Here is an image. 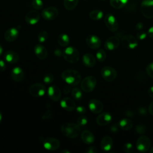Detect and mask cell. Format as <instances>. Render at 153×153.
<instances>
[{
    "mask_svg": "<svg viewBox=\"0 0 153 153\" xmlns=\"http://www.w3.org/2000/svg\"><path fill=\"white\" fill-rule=\"evenodd\" d=\"M61 77L66 83L71 86L77 85L81 79L80 73L75 69H66L61 74Z\"/></svg>",
    "mask_w": 153,
    "mask_h": 153,
    "instance_id": "cell-1",
    "label": "cell"
},
{
    "mask_svg": "<svg viewBox=\"0 0 153 153\" xmlns=\"http://www.w3.org/2000/svg\"><path fill=\"white\" fill-rule=\"evenodd\" d=\"M60 130L64 136L71 139L76 137L81 131L79 125L71 123H66L63 124L61 126Z\"/></svg>",
    "mask_w": 153,
    "mask_h": 153,
    "instance_id": "cell-2",
    "label": "cell"
},
{
    "mask_svg": "<svg viewBox=\"0 0 153 153\" xmlns=\"http://www.w3.org/2000/svg\"><path fill=\"white\" fill-rule=\"evenodd\" d=\"M63 56L64 59L68 62L75 63L79 59V53L75 47H68L64 50Z\"/></svg>",
    "mask_w": 153,
    "mask_h": 153,
    "instance_id": "cell-3",
    "label": "cell"
},
{
    "mask_svg": "<svg viewBox=\"0 0 153 153\" xmlns=\"http://www.w3.org/2000/svg\"><path fill=\"white\" fill-rule=\"evenodd\" d=\"M97 83L96 78L92 75H89L85 77L81 82V87L82 91L86 93H89L92 91Z\"/></svg>",
    "mask_w": 153,
    "mask_h": 153,
    "instance_id": "cell-4",
    "label": "cell"
},
{
    "mask_svg": "<svg viewBox=\"0 0 153 153\" xmlns=\"http://www.w3.org/2000/svg\"><path fill=\"white\" fill-rule=\"evenodd\" d=\"M140 9L145 18L152 19L153 17V0H143Z\"/></svg>",
    "mask_w": 153,
    "mask_h": 153,
    "instance_id": "cell-5",
    "label": "cell"
},
{
    "mask_svg": "<svg viewBox=\"0 0 153 153\" xmlns=\"http://www.w3.org/2000/svg\"><path fill=\"white\" fill-rule=\"evenodd\" d=\"M151 145L150 139L144 135L140 136L136 141V148L140 152H145L149 150Z\"/></svg>",
    "mask_w": 153,
    "mask_h": 153,
    "instance_id": "cell-6",
    "label": "cell"
},
{
    "mask_svg": "<svg viewBox=\"0 0 153 153\" xmlns=\"http://www.w3.org/2000/svg\"><path fill=\"white\" fill-rule=\"evenodd\" d=\"M102 78L108 82L113 81L117 76V71L111 66H105L100 72Z\"/></svg>",
    "mask_w": 153,
    "mask_h": 153,
    "instance_id": "cell-7",
    "label": "cell"
},
{
    "mask_svg": "<svg viewBox=\"0 0 153 153\" xmlns=\"http://www.w3.org/2000/svg\"><path fill=\"white\" fill-rule=\"evenodd\" d=\"M29 91L33 97H42L46 93V87L41 83H35L30 86Z\"/></svg>",
    "mask_w": 153,
    "mask_h": 153,
    "instance_id": "cell-8",
    "label": "cell"
},
{
    "mask_svg": "<svg viewBox=\"0 0 153 153\" xmlns=\"http://www.w3.org/2000/svg\"><path fill=\"white\" fill-rule=\"evenodd\" d=\"M59 14L58 9L53 6H50L44 8L41 12V16L46 20H54Z\"/></svg>",
    "mask_w": 153,
    "mask_h": 153,
    "instance_id": "cell-9",
    "label": "cell"
},
{
    "mask_svg": "<svg viewBox=\"0 0 153 153\" xmlns=\"http://www.w3.org/2000/svg\"><path fill=\"white\" fill-rule=\"evenodd\" d=\"M104 22L107 28L111 32H115L118 29V23L115 17L110 13L106 14L104 18Z\"/></svg>",
    "mask_w": 153,
    "mask_h": 153,
    "instance_id": "cell-10",
    "label": "cell"
},
{
    "mask_svg": "<svg viewBox=\"0 0 153 153\" xmlns=\"http://www.w3.org/2000/svg\"><path fill=\"white\" fill-rule=\"evenodd\" d=\"M121 43L125 48L128 49H134L138 45L137 38L130 34H127L122 38Z\"/></svg>",
    "mask_w": 153,
    "mask_h": 153,
    "instance_id": "cell-11",
    "label": "cell"
},
{
    "mask_svg": "<svg viewBox=\"0 0 153 153\" xmlns=\"http://www.w3.org/2000/svg\"><path fill=\"white\" fill-rule=\"evenodd\" d=\"M60 143L58 139L54 137H47L43 141V146L47 150L53 151L59 149Z\"/></svg>",
    "mask_w": 153,
    "mask_h": 153,
    "instance_id": "cell-12",
    "label": "cell"
},
{
    "mask_svg": "<svg viewBox=\"0 0 153 153\" xmlns=\"http://www.w3.org/2000/svg\"><path fill=\"white\" fill-rule=\"evenodd\" d=\"M26 22L30 25L36 24L40 19V14L36 10H30L25 16Z\"/></svg>",
    "mask_w": 153,
    "mask_h": 153,
    "instance_id": "cell-13",
    "label": "cell"
},
{
    "mask_svg": "<svg viewBox=\"0 0 153 153\" xmlns=\"http://www.w3.org/2000/svg\"><path fill=\"white\" fill-rule=\"evenodd\" d=\"M47 94L50 99L57 102L61 98V91L60 88L56 85H51L48 88Z\"/></svg>",
    "mask_w": 153,
    "mask_h": 153,
    "instance_id": "cell-14",
    "label": "cell"
},
{
    "mask_svg": "<svg viewBox=\"0 0 153 153\" xmlns=\"http://www.w3.org/2000/svg\"><path fill=\"white\" fill-rule=\"evenodd\" d=\"M120 45V39L118 37L113 36L106 39L104 44V47L107 50H114L117 49Z\"/></svg>",
    "mask_w": 153,
    "mask_h": 153,
    "instance_id": "cell-15",
    "label": "cell"
},
{
    "mask_svg": "<svg viewBox=\"0 0 153 153\" xmlns=\"http://www.w3.org/2000/svg\"><path fill=\"white\" fill-rule=\"evenodd\" d=\"M86 44L91 49H97L101 45V40L94 35H89L86 38Z\"/></svg>",
    "mask_w": 153,
    "mask_h": 153,
    "instance_id": "cell-16",
    "label": "cell"
},
{
    "mask_svg": "<svg viewBox=\"0 0 153 153\" xmlns=\"http://www.w3.org/2000/svg\"><path fill=\"white\" fill-rule=\"evenodd\" d=\"M88 108L93 113L99 114L103 111V105L100 100L93 99L88 102Z\"/></svg>",
    "mask_w": 153,
    "mask_h": 153,
    "instance_id": "cell-17",
    "label": "cell"
},
{
    "mask_svg": "<svg viewBox=\"0 0 153 153\" xmlns=\"http://www.w3.org/2000/svg\"><path fill=\"white\" fill-rule=\"evenodd\" d=\"M11 76L13 81L15 82H21L23 80L25 74L22 68L19 66H16L11 70Z\"/></svg>",
    "mask_w": 153,
    "mask_h": 153,
    "instance_id": "cell-18",
    "label": "cell"
},
{
    "mask_svg": "<svg viewBox=\"0 0 153 153\" xmlns=\"http://www.w3.org/2000/svg\"><path fill=\"white\" fill-rule=\"evenodd\" d=\"M34 53L36 56L40 60H45L48 56V52L45 47L41 44H37L34 47Z\"/></svg>",
    "mask_w": 153,
    "mask_h": 153,
    "instance_id": "cell-19",
    "label": "cell"
},
{
    "mask_svg": "<svg viewBox=\"0 0 153 153\" xmlns=\"http://www.w3.org/2000/svg\"><path fill=\"white\" fill-rule=\"evenodd\" d=\"M112 120V116L109 112H105L99 114L96 120V123L100 126H104L110 123Z\"/></svg>",
    "mask_w": 153,
    "mask_h": 153,
    "instance_id": "cell-20",
    "label": "cell"
},
{
    "mask_svg": "<svg viewBox=\"0 0 153 153\" xmlns=\"http://www.w3.org/2000/svg\"><path fill=\"white\" fill-rule=\"evenodd\" d=\"M19 30L16 27H11L7 29L4 35V39L6 41L13 42L17 39L19 36Z\"/></svg>",
    "mask_w": 153,
    "mask_h": 153,
    "instance_id": "cell-21",
    "label": "cell"
},
{
    "mask_svg": "<svg viewBox=\"0 0 153 153\" xmlns=\"http://www.w3.org/2000/svg\"><path fill=\"white\" fill-rule=\"evenodd\" d=\"M61 107L67 111H72L76 108L75 102L74 100L70 97H65L60 101Z\"/></svg>",
    "mask_w": 153,
    "mask_h": 153,
    "instance_id": "cell-22",
    "label": "cell"
},
{
    "mask_svg": "<svg viewBox=\"0 0 153 153\" xmlns=\"http://www.w3.org/2000/svg\"><path fill=\"white\" fill-rule=\"evenodd\" d=\"M5 60L11 64H14L17 63L19 60V54L12 50H8L6 51L4 56Z\"/></svg>",
    "mask_w": 153,
    "mask_h": 153,
    "instance_id": "cell-23",
    "label": "cell"
},
{
    "mask_svg": "<svg viewBox=\"0 0 153 153\" xmlns=\"http://www.w3.org/2000/svg\"><path fill=\"white\" fill-rule=\"evenodd\" d=\"M82 63L85 66L92 68L96 65V60L93 54L90 53H85L82 56Z\"/></svg>",
    "mask_w": 153,
    "mask_h": 153,
    "instance_id": "cell-24",
    "label": "cell"
},
{
    "mask_svg": "<svg viewBox=\"0 0 153 153\" xmlns=\"http://www.w3.org/2000/svg\"><path fill=\"white\" fill-rule=\"evenodd\" d=\"M113 146V140L112 139L108 136H105L101 140L100 147L104 151H110Z\"/></svg>",
    "mask_w": 153,
    "mask_h": 153,
    "instance_id": "cell-25",
    "label": "cell"
},
{
    "mask_svg": "<svg viewBox=\"0 0 153 153\" xmlns=\"http://www.w3.org/2000/svg\"><path fill=\"white\" fill-rule=\"evenodd\" d=\"M81 138L84 143L87 145L93 143L94 142V136L93 134L88 130H84L81 134Z\"/></svg>",
    "mask_w": 153,
    "mask_h": 153,
    "instance_id": "cell-26",
    "label": "cell"
},
{
    "mask_svg": "<svg viewBox=\"0 0 153 153\" xmlns=\"http://www.w3.org/2000/svg\"><path fill=\"white\" fill-rule=\"evenodd\" d=\"M118 125L121 129L124 130H128L132 128L133 122L131 120L128 118H123L119 121Z\"/></svg>",
    "mask_w": 153,
    "mask_h": 153,
    "instance_id": "cell-27",
    "label": "cell"
},
{
    "mask_svg": "<svg viewBox=\"0 0 153 153\" xmlns=\"http://www.w3.org/2000/svg\"><path fill=\"white\" fill-rule=\"evenodd\" d=\"M70 39L66 33H61L57 37V42L62 47H66L69 45Z\"/></svg>",
    "mask_w": 153,
    "mask_h": 153,
    "instance_id": "cell-28",
    "label": "cell"
},
{
    "mask_svg": "<svg viewBox=\"0 0 153 153\" xmlns=\"http://www.w3.org/2000/svg\"><path fill=\"white\" fill-rule=\"evenodd\" d=\"M128 0H110L111 5L116 9L124 7L128 2Z\"/></svg>",
    "mask_w": 153,
    "mask_h": 153,
    "instance_id": "cell-29",
    "label": "cell"
},
{
    "mask_svg": "<svg viewBox=\"0 0 153 153\" xmlns=\"http://www.w3.org/2000/svg\"><path fill=\"white\" fill-rule=\"evenodd\" d=\"M78 0H63V5L67 10H72L77 6Z\"/></svg>",
    "mask_w": 153,
    "mask_h": 153,
    "instance_id": "cell-30",
    "label": "cell"
},
{
    "mask_svg": "<svg viewBox=\"0 0 153 153\" xmlns=\"http://www.w3.org/2000/svg\"><path fill=\"white\" fill-rule=\"evenodd\" d=\"M103 16V12L99 10H92L89 13V17L93 20H99L102 18Z\"/></svg>",
    "mask_w": 153,
    "mask_h": 153,
    "instance_id": "cell-31",
    "label": "cell"
},
{
    "mask_svg": "<svg viewBox=\"0 0 153 153\" xmlns=\"http://www.w3.org/2000/svg\"><path fill=\"white\" fill-rule=\"evenodd\" d=\"M71 95L73 98L76 100H79L82 97V93L81 90L77 87H74L71 90Z\"/></svg>",
    "mask_w": 153,
    "mask_h": 153,
    "instance_id": "cell-32",
    "label": "cell"
},
{
    "mask_svg": "<svg viewBox=\"0 0 153 153\" xmlns=\"http://www.w3.org/2000/svg\"><path fill=\"white\" fill-rule=\"evenodd\" d=\"M48 38V33L45 30L41 31L38 35V40L39 42L42 43L45 42Z\"/></svg>",
    "mask_w": 153,
    "mask_h": 153,
    "instance_id": "cell-33",
    "label": "cell"
},
{
    "mask_svg": "<svg viewBox=\"0 0 153 153\" xmlns=\"http://www.w3.org/2000/svg\"><path fill=\"white\" fill-rule=\"evenodd\" d=\"M106 57V54L103 49H99L96 53V58L100 62H103Z\"/></svg>",
    "mask_w": 153,
    "mask_h": 153,
    "instance_id": "cell-34",
    "label": "cell"
},
{
    "mask_svg": "<svg viewBox=\"0 0 153 153\" xmlns=\"http://www.w3.org/2000/svg\"><path fill=\"white\" fill-rule=\"evenodd\" d=\"M44 4L42 0H32V7L37 10H41L43 8Z\"/></svg>",
    "mask_w": 153,
    "mask_h": 153,
    "instance_id": "cell-35",
    "label": "cell"
},
{
    "mask_svg": "<svg viewBox=\"0 0 153 153\" xmlns=\"http://www.w3.org/2000/svg\"><path fill=\"white\" fill-rule=\"evenodd\" d=\"M76 123L79 126H84L88 123V119L85 116L82 115L78 118Z\"/></svg>",
    "mask_w": 153,
    "mask_h": 153,
    "instance_id": "cell-36",
    "label": "cell"
},
{
    "mask_svg": "<svg viewBox=\"0 0 153 153\" xmlns=\"http://www.w3.org/2000/svg\"><path fill=\"white\" fill-rule=\"evenodd\" d=\"M43 81L47 84H50L52 83L53 81H54L53 75L51 73L46 74L43 78Z\"/></svg>",
    "mask_w": 153,
    "mask_h": 153,
    "instance_id": "cell-37",
    "label": "cell"
},
{
    "mask_svg": "<svg viewBox=\"0 0 153 153\" xmlns=\"http://www.w3.org/2000/svg\"><path fill=\"white\" fill-rule=\"evenodd\" d=\"M146 72L148 75L153 79V62L149 63L146 67Z\"/></svg>",
    "mask_w": 153,
    "mask_h": 153,
    "instance_id": "cell-38",
    "label": "cell"
},
{
    "mask_svg": "<svg viewBox=\"0 0 153 153\" xmlns=\"http://www.w3.org/2000/svg\"><path fill=\"white\" fill-rule=\"evenodd\" d=\"M123 149L127 153H131L133 151L134 149V147L133 146V145L131 143H126L124 145H123Z\"/></svg>",
    "mask_w": 153,
    "mask_h": 153,
    "instance_id": "cell-39",
    "label": "cell"
},
{
    "mask_svg": "<svg viewBox=\"0 0 153 153\" xmlns=\"http://www.w3.org/2000/svg\"><path fill=\"white\" fill-rule=\"evenodd\" d=\"M136 131L139 134H143L145 133L146 128L145 127V125L143 124H139L137 126H136V128H135Z\"/></svg>",
    "mask_w": 153,
    "mask_h": 153,
    "instance_id": "cell-40",
    "label": "cell"
},
{
    "mask_svg": "<svg viewBox=\"0 0 153 153\" xmlns=\"http://www.w3.org/2000/svg\"><path fill=\"white\" fill-rule=\"evenodd\" d=\"M52 116H53V112H52L51 110L48 109L42 115V118L43 120H50V119H51L52 118Z\"/></svg>",
    "mask_w": 153,
    "mask_h": 153,
    "instance_id": "cell-41",
    "label": "cell"
},
{
    "mask_svg": "<svg viewBox=\"0 0 153 153\" xmlns=\"http://www.w3.org/2000/svg\"><path fill=\"white\" fill-rule=\"evenodd\" d=\"M136 37L139 40H143L146 37V33L143 31H140L136 34Z\"/></svg>",
    "mask_w": 153,
    "mask_h": 153,
    "instance_id": "cell-42",
    "label": "cell"
},
{
    "mask_svg": "<svg viewBox=\"0 0 153 153\" xmlns=\"http://www.w3.org/2000/svg\"><path fill=\"white\" fill-rule=\"evenodd\" d=\"M76 111L80 115H83L86 112V109L82 106H78L76 108Z\"/></svg>",
    "mask_w": 153,
    "mask_h": 153,
    "instance_id": "cell-43",
    "label": "cell"
},
{
    "mask_svg": "<svg viewBox=\"0 0 153 153\" xmlns=\"http://www.w3.org/2000/svg\"><path fill=\"white\" fill-rule=\"evenodd\" d=\"M7 68L5 62L2 60L0 59V72H4Z\"/></svg>",
    "mask_w": 153,
    "mask_h": 153,
    "instance_id": "cell-44",
    "label": "cell"
},
{
    "mask_svg": "<svg viewBox=\"0 0 153 153\" xmlns=\"http://www.w3.org/2000/svg\"><path fill=\"white\" fill-rule=\"evenodd\" d=\"M138 112L140 114V115H142V116H145L147 114L146 109H145V107H140L138 109Z\"/></svg>",
    "mask_w": 153,
    "mask_h": 153,
    "instance_id": "cell-45",
    "label": "cell"
},
{
    "mask_svg": "<svg viewBox=\"0 0 153 153\" xmlns=\"http://www.w3.org/2000/svg\"><path fill=\"white\" fill-rule=\"evenodd\" d=\"M96 152H97V149L95 146H90L85 151L86 153H96Z\"/></svg>",
    "mask_w": 153,
    "mask_h": 153,
    "instance_id": "cell-46",
    "label": "cell"
},
{
    "mask_svg": "<svg viewBox=\"0 0 153 153\" xmlns=\"http://www.w3.org/2000/svg\"><path fill=\"white\" fill-rule=\"evenodd\" d=\"M54 54L57 56V57H60L62 56H63V53L62 51H61L60 49H59V48H56L54 51Z\"/></svg>",
    "mask_w": 153,
    "mask_h": 153,
    "instance_id": "cell-47",
    "label": "cell"
},
{
    "mask_svg": "<svg viewBox=\"0 0 153 153\" xmlns=\"http://www.w3.org/2000/svg\"><path fill=\"white\" fill-rule=\"evenodd\" d=\"M143 24L142 22L137 23L135 26V28L137 30H140L143 29Z\"/></svg>",
    "mask_w": 153,
    "mask_h": 153,
    "instance_id": "cell-48",
    "label": "cell"
},
{
    "mask_svg": "<svg viewBox=\"0 0 153 153\" xmlns=\"http://www.w3.org/2000/svg\"><path fill=\"white\" fill-rule=\"evenodd\" d=\"M71 90H71V85H69V84H68V85H66V86L64 88V89H63V91H64V93H66V94L69 93Z\"/></svg>",
    "mask_w": 153,
    "mask_h": 153,
    "instance_id": "cell-49",
    "label": "cell"
},
{
    "mask_svg": "<svg viewBox=\"0 0 153 153\" xmlns=\"http://www.w3.org/2000/svg\"><path fill=\"white\" fill-rule=\"evenodd\" d=\"M148 112L152 115H153V101H152L148 106Z\"/></svg>",
    "mask_w": 153,
    "mask_h": 153,
    "instance_id": "cell-50",
    "label": "cell"
},
{
    "mask_svg": "<svg viewBox=\"0 0 153 153\" xmlns=\"http://www.w3.org/2000/svg\"><path fill=\"white\" fill-rule=\"evenodd\" d=\"M148 93L149 97L153 99V86H151L148 88Z\"/></svg>",
    "mask_w": 153,
    "mask_h": 153,
    "instance_id": "cell-51",
    "label": "cell"
},
{
    "mask_svg": "<svg viewBox=\"0 0 153 153\" xmlns=\"http://www.w3.org/2000/svg\"><path fill=\"white\" fill-rule=\"evenodd\" d=\"M148 36H149L151 38L153 39V26H152V27H151L148 29Z\"/></svg>",
    "mask_w": 153,
    "mask_h": 153,
    "instance_id": "cell-52",
    "label": "cell"
},
{
    "mask_svg": "<svg viewBox=\"0 0 153 153\" xmlns=\"http://www.w3.org/2000/svg\"><path fill=\"white\" fill-rule=\"evenodd\" d=\"M126 115L127 117H134V114L133 113V112H132L131 111H127L126 112Z\"/></svg>",
    "mask_w": 153,
    "mask_h": 153,
    "instance_id": "cell-53",
    "label": "cell"
},
{
    "mask_svg": "<svg viewBox=\"0 0 153 153\" xmlns=\"http://www.w3.org/2000/svg\"><path fill=\"white\" fill-rule=\"evenodd\" d=\"M110 129H111V130L112 131H113V132H116V131L118 130V127H117V126L116 124H114L113 125H112V126H111Z\"/></svg>",
    "mask_w": 153,
    "mask_h": 153,
    "instance_id": "cell-54",
    "label": "cell"
},
{
    "mask_svg": "<svg viewBox=\"0 0 153 153\" xmlns=\"http://www.w3.org/2000/svg\"><path fill=\"white\" fill-rule=\"evenodd\" d=\"M2 52H3V48H2V45L0 44V56L2 54Z\"/></svg>",
    "mask_w": 153,
    "mask_h": 153,
    "instance_id": "cell-55",
    "label": "cell"
},
{
    "mask_svg": "<svg viewBox=\"0 0 153 153\" xmlns=\"http://www.w3.org/2000/svg\"><path fill=\"white\" fill-rule=\"evenodd\" d=\"M2 112L0 111V124L2 122Z\"/></svg>",
    "mask_w": 153,
    "mask_h": 153,
    "instance_id": "cell-56",
    "label": "cell"
},
{
    "mask_svg": "<svg viewBox=\"0 0 153 153\" xmlns=\"http://www.w3.org/2000/svg\"><path fill=\"white\" fill-rule=\"evenodd\" d=\"M62 152H66V153H69L70 152V151H68V150H63L62 151Z\"/></svg>",
    "mask_w": 153,
    "mask_h": 153,
    "instance_id": "cell-57",
    "label": "cell"
},
{
    "mask_svg": "<svg viewBox=\"0 0 153 153\" xmlns=\"http://www.w3.org/2000/svg\"><path fill=\"white\" fill-rule=\"evenodd\" d=\"M149 152H151V153H153V146L151 148V149L149 150Z\"/></svg>",
    "mask_w": 153,
    "mask_h": 153,
    "instance_id": "cell-58",
    "label": "cell"
},
{
    "mask_svg": "<svg viewBox=\"0 0 153 153\" xmlns=\"http://www.w3.org/2000/svg\"><path fill=\"white\" fill-rule=\"evenodd\" d=\"M101 1H105V0H101Z\"/></svg>",
    "mask_w": 153,
    "mask_h": 153,
    "instance_id": "cell-59",
    "label": "cell"
}]
</instances>
